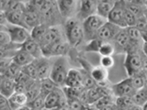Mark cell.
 I'll return each mask as SVG.
<instances>
[{
    "mask_svg": "<svg viewBox=\"0 0 147 110\" xmlns=\"http://www.w3.org/2000/svg\"><path fill=\"white\" fill-rule=\"evenodd\" d=\"M17 110H32V109L29 107V105H25V107H23L21 108H18Z\"/></svg>",
    "mask_w": 147,
    "mask_h": 110,
    "instance_id": "obj_42",
    "label": "cell"
},
{
    "mask_svg": "<svg viewBox=\"0 0 147 110\" xmlns=\"http://www.w3.org/2000/svg\"><path fill=\"white\" fill-rule=\"evenodd\" d=\"M0 93L1 95L9 98L12 95L16 93V81L10 78L1 76L0 81Z\"/></svg>",
    "mask_w": 147,
    "mask_h": 110,
    "instance_id": "obj_20",
    "label": "cell"
},
{
    "mask_svg": "<svg viewBox=\"0 0 147 110\" xmlns=\"http://www.w3.org/2000/svg\"><path fill=\"white\" fill-rule=\"evenodd\" d=\"M125 10H126V1L119 0L115 2L114 7L110 12L108 21L112 24L119 27L121 29H126L127 25L125 23Z\"/></svg>",
    "mask_w": 147,
    "mask_h": 110,
    "instance_id": "obj_7",
    "label": "cell"
},
{
    "mask_svg": "<svg viewBox=\"0 0 147 110\" xmlns=\"http://www.w3.org/2000/svg\"><path fill=\"white\" fill-rule=\"evenodd\" d=\"M21 49L24 50L25 52H27L29 54H30L35 60L43 57L42 48L40 47V45L37 42L36 40H34L31 38L30 40H28L26 42L22 45Z\"/></svg>",
    "mask_w": 147,
    "mask_h": 110,
    "instance_id": "obj_19",
    "label": "cell"
},
{
    "mask_svg": "<svg viewBox=\"0 0 147 110\" xmlns=\"http://www.w3.org/2000/svg\"><path fill=\"white\" fill-rule=\"evenodd\" d=\"M24 20L27 27L31 31L32 29L38 27L42 24L41 22V17L39 12L37 11H28L26 10L24 12Z\"/></svg>",
    "mask_w": 147,
    "mask_h": 110,
    "instance_id": "obj_25",
    "label": "cell"
},
{
    "mask_svg": "<svg viewBox=\"0 0 147 110\" xmlns=\"http://www.w3.org/2000/svg\"><path fill=\"white\" fill-rule=\"evenodd\" d=\"M115 2L116 1H112V0H100L98 1V7H96V15L108 20L109 14L114 7Z\"/></svg>",
    "mask_w": 147,
    "mask_h": 110,
    "instance_id": "obj_24",
    "label": "cell"
},
{
    "mask_svg": "<svg viewBox=\"0 0 147 110\" xmlns=\"http://www.w3.org/2000/svg\"><path fill=\"white\" fill-rule=\"evenodd\" d=\"M112 42L114 43L116 52H119V53L122 52L126 54L129 49V46H130V39H129L126 29H121L119 30V32Z\"/></svg>",
    "mask_w": 147,
    "mask_h": 110,
    "instance_id": "obj_16",
    "label": "cell"
},
{
    "mask_svg": "<svg viewBox=\"0 0 147 110\" xmlns=\"http://www.w3.org/2000/svg\"><path fill=\"white\" fill-rule=\"evenodd\" d=\"M128 78L130 79L132 87L136 91H139L147 85V80H146V78L142 72L139 73V74H136L134 76L128 77Z\"/></svg>",
    "mask_w": 147,
    "mask_h": 110,
    "instance_id": "obj_29",
    "label": "cell"
},
{
    "mask_svg": "<svg viewBox=\"0 0 147 110\" xmlns=\"http://www.w3.org/2000/svg\"><path fill=\"white\" fill-rule=\"evenodd\" d=\"M126 8L129 11H131L137 18L144 16V12L146 10V4L145 1H126Z\"/></svg>",
    "mask_w": 147,
    "mask_h": 110,
    "instance_id": "obj_22",
    "label": "cell"
},
{
    "mask_svg": "<svg viewBox=\"0 0 147 110\" xmlns=\"http://www.w3.org/2000/svg\"><path fill=\"white\" fill-rule=\"evenodd\" d=\"M63 35L60 27H49L40 45L41 48H44L46 46L52 44L54 41H56L57 40L63 38Z\"/></svg>",
    "mask_w": 147,
    "mask_h": 110,
    "instance_id": "obj_18",
    "label": "cell"
},
{
    "mask_svg": "<svg viewBox=\"0 0 147 110\" xmlns=\"http://www.w3.org/2000/svg\"><path fill=\"white\" fill-rule=\"evenodd\" d=\"M22 72L26 73V74L29 76L30 78H31L32 80H35V81H39V78H38V71H37V67H36V64H35V61L27 65L25 67L22 68Z\"/></svg>",
    "mask_w": 147,
    "mask_h": 110,
    "instance_id": "obj_33",
    "label": "cell"
},
{
    "mask_svg": "<svg viewBox=\"0 0 147 110\" xmlns=\"http://www.w3.org/2000/svg\"><path fill=\"white\" fill-rule=\"evenodd\" d=\"M11 42L10 37L7 33V31L5 30V28L1 27V30H0V47L6 46Z\"/></svg>",
    "mask_w": 147,
    "mask_h": 110,
    "instance_id": "obj_35",
    "label": "cell"
},
{
    "mask_svg": "<svg viewBox=\"0 0 147 110\" xmlns=\"http://www.w3.org/2000/svg\"><path fill=\"white\" fill-rule=\"evenodd\" d=\"M110 89H111L112 94L116 98L119 97H127V96H131L132 97L133 95L136 94V90L133 88L130 79L127 77L121 82H117V84H113L110 85Z\"/></svg>",
    "mask_w": 147,
    "mask_h": 110,
    "instance_id": "obj_12",
    "label": "cell"
},
{
    "mask_svg": "<svg viewBox=\"0 0 147 110\" xmlns=\"http://www.w3.org/2000/svg\"><path fill=\"white\" fill-rule=\"evenodd\" d=\"M133 102L135 105L138 107H142L145 103H147V85L142 89L136 92V94L132 96Z\"/></svg>",
    "mask_w": 147,
    "mask_h": 110,
    "instance_id": "obj_31",
    "label": "cell"
},
{
    "mask_svg": "<svg viewBox=\"0 0 147 110\" xmlns=\"http://www.w3.org/2000/svg\"><path fill=\"white\" fill-rule=\"evenodd\" d=\"M22 71V68L20 66L17 65L16 63L12 62L11 65L8 67V69L6 71V72L2 74L1 76H5V77H7V78H10V79L13 80H16L18 76L20 75V73Z\"/></svg>",
    "mask_w": 147,
    "mask_h": 110,
    "instance_id": "obj_32",
    "label": "cell"
},
{
    "mask_svg": "<svg viewBox=\"0 0 147 110\" xmlns=\"http://www.w3.org/2000/svg\"><path fill=\"white\" fill-rule=\"evenodd\" d=\"M5 14H6V16H7V19L8 21L9 25L22 27V28H25L27 30H29V28L27 27L25 20H24V13L23 12L9 11V12H6Z\"/></svg>",
    "mask_w": 147,
    "mask_h": 110,
    "instance_id": "obj_23",
    "label": "cell"
},
{
    "mask_svg": "<svg viewBox=\"0 0 147 110\" xmlns=\"http://www.w3.org/2000/svg\"><path fill=\"white\" fill-rule=\"evenodd\" d=\"M0 110H12V109L9 107V105H7L6 107H0Z\"/></svg>",
    "mask_w": 147,
    "mask_h": 110,
    "instance_id": "obj_41",
    "label": "cell"
},
{
    "mask_svg": "<svg viewBox=\"0 0 147 110\" xmlns=\"http://www.w3.org/2000/svg\"><path fill=\"white\" fill-rule=\"evenodd\" d=\"M57 6L64 21L76 17L79 10V1L76 0H59L57 1Z\"/></svg>",
    "mask_w": 147,
    "mask_h": 110,
    "instance_id": "obj_10",
    "label": "cell"
},
{
    "mask_svg": "<svg viewBox=\"0 0 147 110\" xmlns=\"http://www.w3.org/2000/svg\"><path fill=\"white\" fill-rule=\"evenodd\" d=\"M48 28L49 27H47L46 25L41 24L38 27L34 28V29H32L30 31L31 39H33L40 44L41 42V40H42L43 37L45 36V33H46V31H47Z\"/></svg>",
    "mask_w": 147,
    "mask_h": 110,
    "instance_id": "obj_30",
    "label": "cell"
},
{
    "mask_svg": "<svg viewBox=\"0 0 147 110\" xmlns=\"http://www.w3.org/2000/svg\"><path fill=\"white\" fill-rule=\"evenodd\" d=\"M3 28H5V30L7 31L9 37H10L11 42L13 43L23 45L28 40L31 38L30 30L25 29V28L13 25H7Z\"/></svg>",
    "mask_w": 147,
    "mask_h": 110,
    "instance_id": "obj_9",
    "label": "cell"
},
{
    "mask_svg": "<svg viewBox=\"0 0 147 110\" xmlns=\"http://www.w3.org/2000/svg\"><path fill=\"white\" fill-rule=\"evenodd\" d=\"M142 110H147V103H145L144 105L142 107Z\"/></svg>",
    "mask_w": 147,
    "mask_h": 110,
    "instance_id": "obj_44",
    "label": "cell"
},
{
    "mask_svg": "<svg viewBox=\"0 0 147 110\" xmlns=\"http://www.w3.org/2000/svg\"><path fill=\"white\" fill-rule=\"evenodd\" d=\"M64 35L72 48H77L85 40V31L82 21L73 17L64 21Z\"/></svg>",
    "mask_w": 147,
    "mask_h": 110,
    "instance_id": "obj_2",
    "label": "cell"
},
{
    "mask_svg": "<svg viewBox=\"0 0 147 110\" xmlns=\"http://www.w3.org/2000/svg\"><path fill=\"white\" fill-rule=\"evenodd\" d=\"M80 64L83 68L89 72L91 77L96 82V85L100 86H108V77H109V70L103 68L102 66H93L88 63V62L84 59H79Z\"/></svg>",
    "mask_w": 147,
    "mask_h": 110,
    "instance_id": "obj_6",
    "label": "cell"
},
{
    "mask_svg": "<svg viewBox=\"0 0 147 110\" xmlns=\"http://www.w3.org/2000/svg\"><path fill=\"white\" fill-rule=\"evenodd\" d=\"M141 57H142V72L144 73V75L145 76L147 80V56L142 52V50L140 52Z\"/></svg>",
    "mask_w": 147,
    "mask_h": 110,
    "instance_id": "obj_39",
    "label": "cell"
},
{
    "mask_svg": "<svg viewBox=\"0 0 147 110\" xmlns=\"http://www.w3.org/2000/svg\"><path fill=\"white\" fill-rule=\"evenodd\" d=\"M64 87H68V88H82V87H84L80 69H70L66 77Z\"/></svg>",
    "mask_w": 147,
    "mask_h": 110,
    "instance_id": "obj_17",
    "label": "cell"
},
{
    "mask_svg": "<svg viewBox=\"0 0 147 110\" xmlns=\"http://www.w3.org/2000/svg\"><path fill=\"white\" fill-rule=\"evenodd\" d=\"M56 84L51 79V78H48V79H45L40 81V95H42L43 97H47V95L52 93L53 90H55L57 88Z\"/></svg>",
    "mask_w": 147,
    "mask_h": 110,
    "instance_id": "obj_27",
    "label": "cell"
},
{
    "mask_svg": "<svg viewBox=\"0 0 147 110\" xmlns=\"http://www.w3.org/2000/svg\"><path fill=\"white\" fill-rule=\"evenodd\" d=\"M99 62H100L99 65L105 69H107V70L111 69L115 64L113 56H101Z\"/></svg>",
    "mask_w": 147,
    "mask_h": 110,
    "instance_id": "obj_34",
    "label": "cell"
},
{
    "mask_svg": "<svg viewBox=\"0 0 147 110\" xmlns=\"http://www.w3.org/2000/svg\"><path fill=\"white\" fill-rule=\"evenodd\" d=\"M98 2V1H95V0H82V1H79V10H78L76 17L83 22L87 17L96 15Z\"/></svg>",
    "mask_w": 147,
    "mask_h": 110,
    "instance_id": "obj_14",
    "label": "cell"
},
{
    "mask_svg": "<svg viewBox=\"0 0 147 110\" xmlns=\"http://www.w3.org/2000/svg\"><path fill=\"white\" fill-rule=\"evenodd\" d=\"M124 60V68H125L128 77L134 76L142 72V62L141 53H128L125 54Z\"/></svg>",
    "mask_w": 147,
    "mask_h": 110,
    "instance_id": "obj_8",
    "label": "cell"
},
{
    "mask_svg": "<svg viewBox=\"0 0 147 110\" xmlns=\"http://www.w3.org/2000/svg\"><path fill=\"white\" fill-rule=\"evenodd\" d=\"M8 104L12 110H17L18 108L25 107V105H28L29 98H28L25 93H18V92H16L15 94L12 95L8 98Z\"/></svg>",
    "mask_w": 147,
    "mask_h": 110,
    "instance_id": "obj_21",
    "label": "cell"
},
{
    "mask_svg": "<svg viewBox=\"0 0 147 110\" xmlns=\"http://www.w3.org/2000/svg\"><path fill=\"white\" fill-rule=\"evenodd\" d=\"M12 62H13V60L11 58L1 57V60H0V73H1V75L6 72V71L8 69V67L11 65Z\"/></svg>",
    "mask_w": 147,
    "mask_h": 110,
    "instance_id": "obj_38",
    "label": "cell"
},
{
    "mask_svg": "<svg viewBox=\"0 0 147 110\" xmlns=\"http://www.w3.org/2000/svg\"><path fill=\"white\" fill-rule=\"evenodd\" d=\"M144 17L146 18V20H147V8H146V10L144 12Z\"/></svg>",
    "mask_w": 147,
    "mask_h": 110,
    "instance_id": "obj_45",
    "label": "cell"
},
{
    "mask_svg": "<svg viewBox=\"0 0 147 110\" xmlns=\"http://www.w3.org/2000/svg\"><path fill=\"white\" fill-rule=\"evenodd\" d=\"M124 17H125V23L127 25V28L128 27H135L137 17L133 15L131 11H129L127 8L125 10V16H124Z\"/></svg>",
    "mask_w": 147,
    "mask_h": 110,
    "instance_id": "obj_36",
    "label": "cell"
},
{
    "mask_svg": "<svg viewBox=\"0 0 147 110\" xmlns=\"http://www.w3.org/2000/svg\"><path fill=\"white\" fill-rule=\"evenodd\" d=\"M12 60H13L14 63H16L17 65L20 66L21 68L29 65V64L32 63L35 61V59L32 57L30 54H29L22 49H20V50H18V52L16 53L15 56L13 57Z\"/></svg>",
    "mask_w": 147,
    "mask_h": 110,
    "instance_id": "obj_26",
    "label": "cell"
},
{
    "mask_svg": "<svg viewBox=\"0 0 147 110\" xmlns=\"http://www.w3.org/2000/svg\"><path fill=\"white\" fill-rule=\"evenodd\" d=\"M121 30V29L119 27L108 21L98 31V33L96 34L95 39L99 40L101 41H113Z\"/></svg>",
    "mask_w": 147,
    "mask_h": 110,
    "instance_id": "obj_13",
    "label": "cell"
},
{
    "mask_svg": "<svg viewBox=\"0 0 147 110\" xmlns=\"http://www.w3.org/2000/svg\"><path fill=\"white\" fill-rule=\"evenodd\" d=\"M72 47L70 44L68 43L66 38H63L57 40L52 44H50L46 47L42 48L43 52V57L46 58H51V57H62L65 56V55L69 52Z\"/></svg>",
    "mask_w": 147,
    "mask_h": 110,
    "instance_id": "obj_5",
    "label": "cell"
},
{
    "mask_svg": "<svg viewBox=\"0 0 147 110\" xmlns=\"http://www.w3.org/2000/svg\"><path fill=\"white\" fill-rule=\"evenodd\" d=\"M135 28L138 30H140L142 32V34H144V33H145V32H147V20H146V18L144 17V16L137 18Z\"/></svg>",
    "mask_w": 147,
    "mask_h": 110,
    "instance_id": "obj_37",
    "label": "cell"
},
{
    "mask_svg": "<svg viewBox=\"0 0 147 110\" xmlns=\"http://www.w3.org/2000/svg\"><path fill=\"white\" fill-rule=\"evenodd\" d=\"M70 69V65L65 56L58 57L53 63V69L50 78L56 84L57 86L64 87L66 77Z\"/></svg>",
    "mask_w": 147,
    "mask_h": 110,
    "instance_id": "obj_3",
    "label": "cell"
},
{
    "mask_svg": "<svg viewBox=\"0 0 147 110\" xmlns=\"http://www.w3.org/2000/svg\"><path fill=\"white\" fill-rule=\"evenodd\" d=\"M53 62H51L50 58L46 57H41L40 59L35 60V64L37 67V71H38L39 81H42L50 78L53 69Z\"/></svg>",
    "mask_w": 147,
    "mask_h": 110,
    "instance_id": "obj_15",
    "label": "cell"
},
{
    "mask_svg": "<svg viewBox=\"0 0 147 110\" xmlns=\"http://www.w3.org/2000/svg\"><path fill=\"white\" fill-rule=\"evenodd\" d=\"M67 104V98L61 87H57L52 93H50L45 99V109H56Z\"/></svg>",
    "mask_w": 147,
    "mask_h": 110,
    "instance_id": "obj_11",
    "label": "cell"
},
{
    "mask_svg": "<svg viewBox=\"0 0 147 110\" xmlns=\"http://www.w3.org/2000/svg\"><path fill=\"white\" fill-rule=\"evenodd\" d=\"M107 22H108L107 19L99 17L98 15H96V14L85 19L82 22L83 28H84V31H85V40H86L87 41L94 40L96 34L98 33V31Z\"/></svg>",
    "mask_w": 147,
    "mask_h": 110,
    "instance_id": "obj_4",
    "label": "cell"
},
{
    "mask_svg": "<svg viewBox=\"0 0 147 110\" xmlns=\"http://www.w3.org/2000/svg\"><path fill=\"white\" fill-rule=\"evenodd\" d=\"M98 53H99L101 56H113V54L116 53L114 43L112 41H102Z\"/></svg>",
    "mask_w": 147,
    "mask_h": 110,
    "instance_id": "obj_28",
    "label": "cell"
},
{
    "mask_svg": "<svg viewBox=\"0 0 147 110\" xmlns=\"http://www.w3.org/2000/svg\"><path fill=\"white\" fill-rule=\"evenodd\" d=\"M39 11L41 22L47 27H59L63 18L59 12L57 1H32Z\"/></svg>",
    "mask_w": 147,
    "mask_h": 110,
    "instance_id": "obj_1",
    "label": "cell"
},
{
    "mask_svg": "<svg viewBox=\"0 0 147 110\" xmlns=\"http://www.w3.org/2000/svg\"><path fill=\"white\" fill-rule=\"evenodd\" d=\"M142 52H144L145 55H146V56H147V42H146V41H144V45H142Z\"/></svg>",
    "mask_w": 147,
    "mask_h": 110,
    "instance_id": "obj_40",
    "label": "cell"
},
{
    "mask_svg": "<svg viewBox=\"0 0 147 110\" xmlns=\"http://www.w3.org/2000/svg\"><path fill=\"white\" fill-rule=\"evenodd\" d=\"M142 39H144V41H146L147 42V32H145V33L142 34Z\"/></svg>",
    "mask_w": 147,
    "mask_h": 110,
    "instance_id": "obj_43",
    "label": "cell"
}]
</instances>
